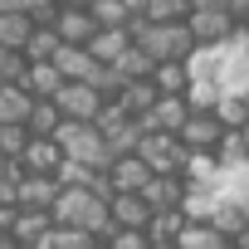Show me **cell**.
Listing matches in <instances>:
<instances>
[{"label":"cell","instance_id":"obj_20","mask_svg":"<svg viewBox=\"0 0 249 249\" xmlns=\"http://www.w3.org/2000/svg\"><path fill=\"white\" fill-rule=\"evenodd\" d=\"M35 107V98L20 88V83H0V127H15V122H25Z\"/></svg>","mask_w":249,"mask_h":249},{"label":"cell","instance_id":"obj_12","mask_svg":"<svg viewBox=\"0 0 249 249\" xmlns=\"http://www.w3.org/2000/svg\"><path fill=\"white\" fill-rule=\"evenodd\" d=\"M49 30L59 35V44H88V39L98 35V20H93L88 10H69V5H59L54 20H49Z\"/></svg>","mask_w":249,"mask_h":249},{"label":"cell","instance_id":"obj_8","mask_svg":"<svg viewBox=\"0 0 249 249\" xmlns=\"http://www.w3.org/2000/svg\"><path fill=\"white\" fill-rule=\"evenodd\" d=\"M186 30H191L196 44H220V39H230L239 25L230 20L225 5H205V10H191V15H186Z\"/></svg>","mask_w":249,"mask_h":249},{"label":"cell","instance_id":"obj_7","mask_svg":"<svg viewBox=\"0 0 249 249\" xmlns=\"http://www.w3.org/2000/svg\"><path fill=\"white\" fill-rule=\"evenodd\" d=\"M181 147L186 152H215V142L225 137V127H220V117L210 112V107H191V117L181 122Z\"/></svg>","mask_w":249,"mask_h":249},{"label":"cell","instance_id":"obj_29","mask_svg":"<svg viewBox=\"0 0 249 249\" xmlns=\"http://www.w3.org/2000/svg\"><path fill=\"white\" fill-rule=\"evenodd\" d=\"M210 225H215V230H220L225 239H234V234L244 230V210H239V205H225V200H220V205L210 210Z\"/></svg>","mask_w":249,"mask_h":249},{"label":"cell","instance_id":"obj_19","mask_svg":"<svg viewBox=\"0 0 249 249\" xmlns=\"http://www.w3.org/2000/svg\"><path fill=\"white\" fill-rule=\"evenodd\" d=\"M171 244H176V249H225L230 239H225L210 220H186V225H181V234H176Z\"/></svg>","mask_w":249,"mask_h":249},{"label":"cell","instance_id":"obj_21","mask_svg":"<svg viewBox=\"0 0 249 249\" xmlns=\"http://www.w3.org/2000/svg\"><path fill=\"white\" fill-rule=\"evenodd\" d=\"M93 244H98V234H88L78 225H49V234L35 249H93Z\"/></svg>","mask_w":249,"mask_h":249},{"label":"cell","instance_id":"obj_24","mask_svg":"<svg viewBox=\"0 0 249 249\" xmlns=\"http://www.w3.org/2000/svg\"><path fill=\"white\" fill-rule=\"evenodd\" d=\"M215 171H220V157H215V152H186L181 181H186V186H210Z\"/></svg>","mask_w":249,"mask_h":249},{"label":"cell","instance_id":"obj_33","mask_svg":"<svg viewBox=\"0 0 249 249\" xmlns=\"http://www.w3.org/2000/svg\"><path fill=\"white\" fill-rule=\"evenodd\" d=\"M122 5H127V10H132V20H137V15L147 10V0H122Z\"/></svg>","mask_w":249,"mask_h":249},{"label":"cell","instance_id":"obj_31","mask_svg":"<svg viewBox=\"0 0 249 249\" xmlns=\"http://www.w3.org/2000/svg\"><path fill=\"white\" fill-rule=\"evenodd\" d=\"M103 244H107V249H152L147 230H112V234H107Z\"/></svg>","mask_w":249,"mask_h":249},{"label":"cell","instance_id":"obj_18","mask_svg":"<svg viewBox=\"0 0 249 249\" xmlns=\"http://www.w3.org/2000/svg\"><path fill=\"white\" fill-rule=\"evenodd\" d=\"M20 88H25L30 98H54V93L64 88V78H59V69L44 59V64H25V73H20Z\"/></svg>","mask_w":249,"mask_h":249},{"label":"cell","instance_id":"obj_3","mask_svg":"<svg viewBox=\"0 0 249 249\" xmlns=\"http://www.w3.org/2000/svg\"><path fill=\"white\" fill-rule=\"evenodd\" d=\"M54 142H59V152L69 161H83L93 171H107L112 166V152H107V142H103V132L93 127V122H59Z\"/></svg>","mask_w":249,"mask_h":249},{"label":"cell","instance_id":"obj_11","mask_svg":"<svg viewBox=\"0 0 249 249\" xmlns=\"http://www.w3.org/2000/svg\"><path fill=\"white\" fill-rule=\"evenodd\" d=\"M107 215H112V230H147L152 225V205L137 191H112L107 196Z\"/></svg>","mask_w":249,"mask_h":249},{"label":"cell","instance_id":"obj_4","mask_svg":"<svg viewBox=\"0 0 249 249\" xmlns=\"http://www.w3.org/2000/svg\"><path fill=\"white\" fill-rule=\"evenodd\" d=\"M132 152L147 161L152 176H181V166H186V147H181V137H171V132H142Z\"/></svg>","mask_w":249,"mask_h":249},{"label":"cell","instance_id":"obj_25","mask_svg":"<svg viewBox=\"0 0 249 249\" xmlns=\"http://www.w3.org/2000/svg\"><path fill=\"white\" fill-rule=\"evenodd\" d=\"M88 15L98 20V30H127L132 25V10L122 5V0H93Z\"/></svg>","mask_w":249,"mask_h":249},{"label":"cell","instance_id":"obj_40","mask_svg":"<svg viewBox=\"0 0 249 249\" xmlns=\"http://www.w3.org/2000/svg\"><path fill=\"white\" fill-rule=\"evenodd\" d=\"M93 249H107V244H93Z\"/></svg>","mask_w":249,"mask_h":249},{"label":"cell","instance_id":"obj_36","mask_svg":"<svg viewBox=\"0 0 249 249\" xmlns=\"http://www.w3.org/2000/svg\"><path fill=\"white\" fill-rule=\"evenodd\" d=\"M239 137H244V147H249V117H244V127H239Z\"/></svg>","mask_w":249,"mask_h":249},{"label":"cell","instance_id":"obj_5","mask_svg":"<svg viewBox=\"0 0 249 249\" xmlns=\"http://www.w3.org/2000/svg\"><path fill=\"white\" fill-rule=\"evenodd\" d=\"M103 103H107V98H103L93 83H64V88L54 93V107H59L64 122H98Z\"/></svg>","mask_w":249,"mask_h":249},{"label":"cell","instance_id":"obj_37","mask_svg":"<svg viewBox=\"0 0 249 249\" xmlns=\"http://www.w3.org/2000/svg\"><path fill=\"white\" fill-rule=\"evenodd\" d=\"M239 210H244V225H249V200H244V205H239Z\"/></svg>","mask_w":249,"mask_h":249},{"label":"cell","instance_id":"obj_39","mask_svg":"<svg viewBox=\"0 0 249 249\" xmlns=\"http://www.w3.org/2000/svg\"><path fill=\"white\" fill-rule=\"evenodd\" d=\"M225 249H239V244H234V239H230V244H225Z\"/></svg>","mask_w":249,"mask_h":249},{"label":"cell","instance_id":"obj_10","mask_svg":"<svg viewBox=\"0 0 249 249\" xmlns=\"http://www.w3.org/2000/svg\"><path fill=\"white\" fill-rule=\"evenodd\" d=\"M59 161H64V152H59L54 137H30L25 152L15 157V171H25V176H54Z\"/></svg>","mask_w":249,"mask_h":249},{"label":"cell","instance_id":"obj_30","mask_svg":"<svg viewBox=\"0 0 249 249\" xmlns=\"http://www.w3.org/2000/svg\"><path fill=\"white\" fill-rule=\"evenodd\" d=\"M210 112L220 117V127H244V117H249V103H244V98H230V93H225V98H220V103H215Z\"/></svg>","mask_w":249,"mask_h":249},{"label":"cell","instance_id":"obj_1","mask_svg":"<svg viewBox=\"0 0 249 249\" xmlns=\"http://www.w3.org/2000/svg\"><path fill=\"white\" fill-rule=\"evenodd\" d=\"M54 225H78L88 234H98V244L112 234V215H107V196H98L93 186H59L54 205H49Z\"/></svg>","mask_w":249,"mask_h":249},{"label":"cell","instance_id":"obj_34","mask_svg":"<svg viewBox=\"0 0 249 249\" xmlns=\"http://www.w3.org/2000/svg\"><path fill=\"white\" fill-rule=\"evenodd\" d=\"M191 10H205V5H225V0H186Z\"/></svg>","mask_w":249,"mask_h":249},{"label":"cell","instance_id":"obj_26","mask_svg":"<svg viewBox=\"0 0 249 249\" xmlns=\"http://www.w3.org/2000/svg\"><path fill=\"white\" fill-rule=\"evenodd\" d=\"M186 15H191L186 0H147V10H142L137 20H147V25H171V20H186Z\"/></svg>","mask_w":249,"mask_h":249},{"label":"cell","instance_id":"obj_14","mask_svg":"<svg viewBox=\"0 0 249 249\" xmlns=\"http://www.w3.org/2000/svg\"><path fill=\"white\" fill-rule=\"evenodd\" d=\"M137 196L152 205V215H157V210H181V200H186V181H181V176H152Z\"/></svg>","mask_w":249,"mask_h":249},{"label":"cell","instance_id":"obj_2","mask_svg":"<svg viewBox=\"0 0 249 249\" xmlns=\"http://www.w3.org/2000/svg\"><path fill=\"white\" fill-rule=\"evenodd\" d=\"M132 44L152 59V64H186L196 39L186 30V20H171V25H147V20H132Z\"/></svg>","mask_w":249,"mask_h":249},{"label":"cell","instance_id":"obj_16","mask_svg":"<svg viewBox=\"0 0 249 249\" xmlns=\"http://www.w3.org/2000/svg\"><path fill=\"white\" fill-rule=\"evenodd\" d=\"M49 225H54V215L49 210H15V225H10V239L20 244V249H35L44 234H49Z\"/></svg>","mask_w":249,"mask_h":249},{"label":"cell","instance_id":"obj_22","mask_svg":"<svg viewBox=\"0 0 249 249\" xmlns=\"http://www.w3.org/2000/svg\"><path fill=\"white\" fill-rule=\"evenodd\" d=\"M30 35H35L30 15H0V49H5V54H25Z\"/></svg>","mask_w":249,"mask_h":249},{"label":"cell","instance_id":"obj_13","mask_svg":"<svg viewBox=\"0 0 249 249\" xmlns=\"http://www.w3.org/2000/svg\"><path fill=\"white\" fill-rule=\"evenodd\" d=\"M54 196H59L54 176H25V171H15V205L20 210H49Z\"/></svg>","mask_w":249,"mask_h":249},{"label":"cell","instance_id":"obj_15","mask_svg":"<svg viewBox=\"0 0 249 249\" xmlns=\"http://www.w3.org/2000/svg\"><path fill=\"white\" fill-rule=\"evenodd\" d=\"M107 181H112V191H142V186L152 181V171H147V161H142L137 152H127V157H112Z\"/></svg>","mask_w":249,"mask_h":249},{"label":"cell","instance_id":"obj_9","mask_svg":"<svg viewBox=\"0 0 249 249\" xmlns=\"http://www.w3.org/2000/svg\"><path fill=\"white\" fill-rule=\"evenodd\" d=\"M49 64L59 69V78H64V83H93V78H98V69H103L83 44H59Z\"/></svg>","mask_w":249,"mask_h":249},{"label":"cell","instance_id":"obj_41","mask_svg":"<svg viewBox=\"0 0 249 249\" xmlns=\"http://www.w3.org/2000/svg\"><path fill=\"white\" fill-rule=\"evenodd\" d=\"M244 30H249V20H244Z\"/></svg>","mask_w":249,"mask_h":249},{"label":"cell","instance_id":"obj_27","mask_svg":"<svg viewBox=\"0 0 249 249\" xmlns=\"http://www.w3.org/2000/svg\"><path fill=\"white\" fill-rule=\"evenodd\" d=\"M147 78L157 83V93H186V83H191L186 64H157V69H152Z\"/></svg>","mask_w":249,"mask_h":249},{"label":"cell","instance_id":"obj_6","mask_svg":"<svg viewBox=\"0 0 249 249\" xmlns=\"http://www.w3.org/2000/svg\"><path fill=\"white\" fill-rule=\"evenodd\" d=\"M191 117V103H186V93H161L137 122H142V132H181V122Z\"/></svg>","mask_w":249,"mask_h":249},{"label":"cell","instance_id":"obj_42","mask_svg":"<svg viewBox=\"0 0 249 249\" xmlns=\"http://www.w3.org/2000/svg\"><path fill=\"white\" fill-rule=\"evenodd\" d=\"M244 103H249V93H244Z\"/></svg>","mask_w":249,"mask_h":249},{"label":"cell","instance_id":"obj_35","mask_svg":"<svg viewBox=\"0 0 249 249\" xmlns=\"http://www.w3.org/2000/svg\"><path fill=\"white\" fill-rule=\"evenodd\" d=\"M234 244H239V249H249V225H244V230L234 234Z\"/></svg>","mask_w":249,"mask_h":249},{"label":"cell","instance_id":"obj_28","mask_svg":"<svg viewBox=\"0 0 249 249\" xmlns=\"http://www.w3.org/2000/svg\"><path fill=\"white\" fill-rule=\"evenodd\" d=\"M54 49H59V35L44 30V25H35V35L25 44V64H44V59H54Z\"/></svg>","mask_w":249,"mask_h":249},{"label":"cell","instance_id":"obj_32","mask_svg":"<svg viewBox=\"0 0 249 249\" xmlns=\"http://www.w3.org/2000/svg\"><path fill=\"white\" fill-rule=\"evenodd\" d=\"M54 5H69V10H88L93 0H54Z\"/></svg>","mask_w":249,"mask_h":249},{"label":"cell","instance_id":"obj_17","mask_svg":"<svg viewBox=\"0 0 249 249\" xmlns=\"http://www.w3.org/2000/svg\"><path fill=\"white\" fill-rule=\"evenodd\" d=\"M83 49H88L98 64H117L122 54L132 49V25H127V30H98V35H93Z\"/></svg>","mask_w":249,"mask_h":249},{"label":"cell","instance_id":"obj_38","mask_svg":"<svg viewBox=\"0 0 249 249\" xmlns=\"http://www.w3.org/2000/svg\"><path fill=\"white\" fill-rule=\"evenodd\" d=\"M152 249H176V244H152Z\"/></svg>","mask_w":249,"mask_h":249},{"label":"cell","instance_id":"obj_23","mask_svg":"<svg viewBox=\"0 0 249 249\" xmlns=\"http://www.w3.org/2000/svg\"><path fill=\"white\" fill-rule=\"evenodd\" d=\"M59 107H54V98H35V107H30V117H25V132L30 137H54L59 132Z\"/></svg>","mask_w":249,"mask_h":249}]
</instances>
